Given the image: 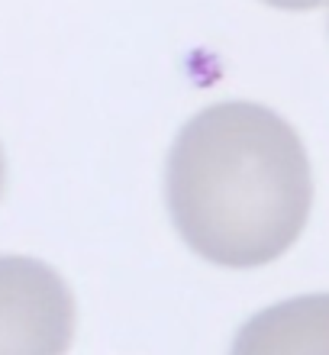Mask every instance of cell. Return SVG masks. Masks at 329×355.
<instances>
[{
    "label": "cell",
    "mask_w": 329,
    "mask_h": 355,
    "mask_svg": "<svg viewBox=\"0 0 329 355\" xmlns=\"http://www.w3.org/2000/svg\"><path fill=\"white\" fill-rule=\"evenodd\" d=\"M165 197L181 239L213 265L281 259L310 220L313 171L291 123L262 103H213L168 152Z\"/></svg>",
    "instance_id": "cell-1"
},
{
    "label": "cell",
    "mask_w": 329,
    "mask_h": 355,
    "mask_svg": "<svg viewBox=\"0 0 329 355\" xmlns=\"http://www.w3.org/2000/svg\"><path fill=\"white\" fill-rule=\"evenodd\" d=\"M75 336V297L55 268L0 255V352L58 355Z\"/></svg>",
    "instance_id": "cell-2"
},
{
    "label": "cell",
    "mask_w": 329,
    "mask_h": 355,
    "mask_svg": "<svg viewBox=\"0 0 329 355\" xmlns=\"http://www.w3.org/2000/svg\"><path fill=\"white\" fill-rule=\"evenodd\" d=\"M272 7H281V10H317L323 7V0H265Z\"/></svg>",
    "instance_id": "cell-3"
},
{
    "label": "cell",
    "mask_w": 329,
    "mask_h": 355,
    "mask_svg": "<svg viewBox=\"0 0 329 355\" xmlns=\"http://www.w3.org/2000/svg\"><path fill=\"white\" fill-rule=\"evenodd\" d=\"M0 191H3V152H0Z\"/></svg>",
    "instance_id": "cell-4"
}]
</instances>
